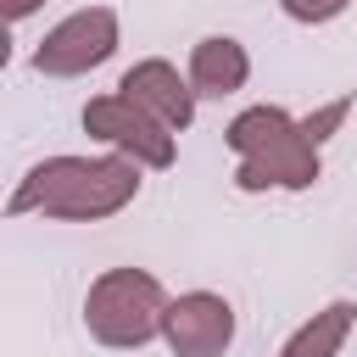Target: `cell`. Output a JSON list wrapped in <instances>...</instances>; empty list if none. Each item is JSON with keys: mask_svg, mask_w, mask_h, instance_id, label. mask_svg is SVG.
Masks as SVG:
<instances>
[{"mask_svg": "<svg viewBox=\"0 0 357 357\" xmlns=\"http://www.w3.org/2000/svg\"><path fill=\"white\" fill-rule=\"evenodd\" d=\"M139 184H145V167L117 156V151H100V156H45V162H33L17 178L6 212L11 218L39 212V218H56V223H106L123 206H134Z\"/></svg>", "mask_w": 357, "mask_h": 357, "instance_id": "cell-1", "label": "cell"}, {"mask_svg": "<svg viewBox=\"0 0 357 357\" xmlns=\"http://www.w3.org/2000/svg\"><path fill=\"white\" fill-rule=\"evenodd\" d=\"M223 145L234 151V190L240 195H262V190H312L324 178V156H318V139L307 134L301 117H290L284 106H245L229 117L223 128Z\"/></svg>", "mask_w": 357, "mask_h": 357, "instance_id": "cell-2", "label": "cell"}, {"mask_svg": "<svg viewBox=\"0 0 357 357\" xmlns=\"http://www.w3.org/2000/svg\"><path fill=\"white\" fill-rule=\"evenodd\" d=\"M167 301L173 296L151 268H106L84 290V329H89V340H100L112 351H139V346L162 340Z\"/></svg>", "mask_w": 357, "mask_h": 357, "instance_id": "cell-3", "label": "cell"}, {"mask_svg": "<svg viewBox=\"0 0 357 357\" xmlns=\"http://www.w3.org/2000/svg\"><path fill=\"white\" fill-rule=\"evenodd\" d=\"M84 134L100 139L106 151L139 162L145 173H162V167L178 162V134L167 123H156L145 106H134L123 89H106V95L84 100Z\"/></svg>", "mask_w": 357, "mask_h": 357, "instance_id": "cell-4", "label": "cell"}, {"mask_svg": "<svg viewBox=\"0 0 357 357\" xmlns=\"http://www.w3.org/2000/svg\"><path fill=\"white\" fill-rule=\"evenodd\" d=\"M123 45V22L112 6H78L67 11L56 28H45V39L33 45V73L39 78H84L95 67H106Z\"/></svg>", "mask_w": 357, "mask_h": 357, "instance_id": "cell-5", "label": "cell"}, {"mask_svg": "<svg viewBox=\"0 0 357 357\" xmlns=\"http://www.w3.org/2000/svg\"><path fill=\"white\" fill-rule=\"evenodd\" d=\"M240 335L234 301L218 290H178L162 318V346L173 357H223Z\"/></svg>", "mask_w": 357, "mask_h": 357, "instance_id": "cell-6", "label": "cell"}, {"mask_svg": "<svg viewBox=\"0 0 357 357\" xmlns=\"http://www.w3.org/2000/svg\"><path fill=\"white\" fill-rule=\"evenodd\" d=\"M117 89H123L134 106H145L156 123H167L173 134H184V128L195 123V112H201V95H195V84H190V73H178L167 56L134 61V67L117 78Z\"/></svg>", "mask_w": 357, "mask_h": 357, "instance_id": "cell-7", "label": "cell"}, {"mask_svg": "<svg viewBox=\"0 0 357 357\" xmlns=\"http://www.w3.org/2000/svg\"><path fill=\"white\" fill-rule=\"evenodd\" d=\"M190 84L201 100H229L251 84V50L234 39V33H206L190 45Z\"/></svg>", "mask_w": 357, "mask_h": 357, "instance_id": "cell-8", "label": "cell"}, {"mask_svg": "<svg viewBox=\"0 0 357 357\" xmlns=\"http://www.w3.org/2000/svg\"><path fill=\"white\" fill-rule=\"evenodd\" d=\"M351 329H357V301L335 296V301H324L312 318H301V324L284 335L279 357H340L346 340H351Z\"/></svg>", "mask_w": 357, "mask_h": 357, "instance_id": "cell-9", "label": "cell"}, {"mask_svg": "<svg viewBox=\"0 0 357 357\" xmlns=\"http://www.w3.org/2000/svg\"><path fill=\"white\" fill-rule=\"evenodd\" d=\"M357 0H279V11L290 17V22H301V28H324V22H335V17H346Z\"/></svg>", "mask_w": 357, "mask_h": 357, "instance_id": "cell-10", "label": "cell"}, {"mask_svg": "<svg viewBox=\"0 0 357 357\" xmlns=\"http://www.w3.org/2000/svg\"><path fill=\"white\" fill-rule=\"evenodd\" d=\"M346 112H351V95H340V100H329L324 112H312V117H301V123H307V134H312V139L324 145V139H329V134H335V128L346 123Z\"/></svg>", "mask_w": 357, "mask_h": 357, "instance_id": "cell-11", "label": "cell"}, {"mask_svg": "<svg viewBox=\"0 0 357 357\" xmlns=\"http://www.w3.org/2000/svg\"><path fill=\"white\" fill-rule=\"evenodd\" d=\"M39 6H45V0H0V11H6V22H11V28H17V22H28Z\"/></svg>", "mask_w": 357, "mask_h": 357, "instance_id": "cell-12", "label": "cell"}]
</instances>
